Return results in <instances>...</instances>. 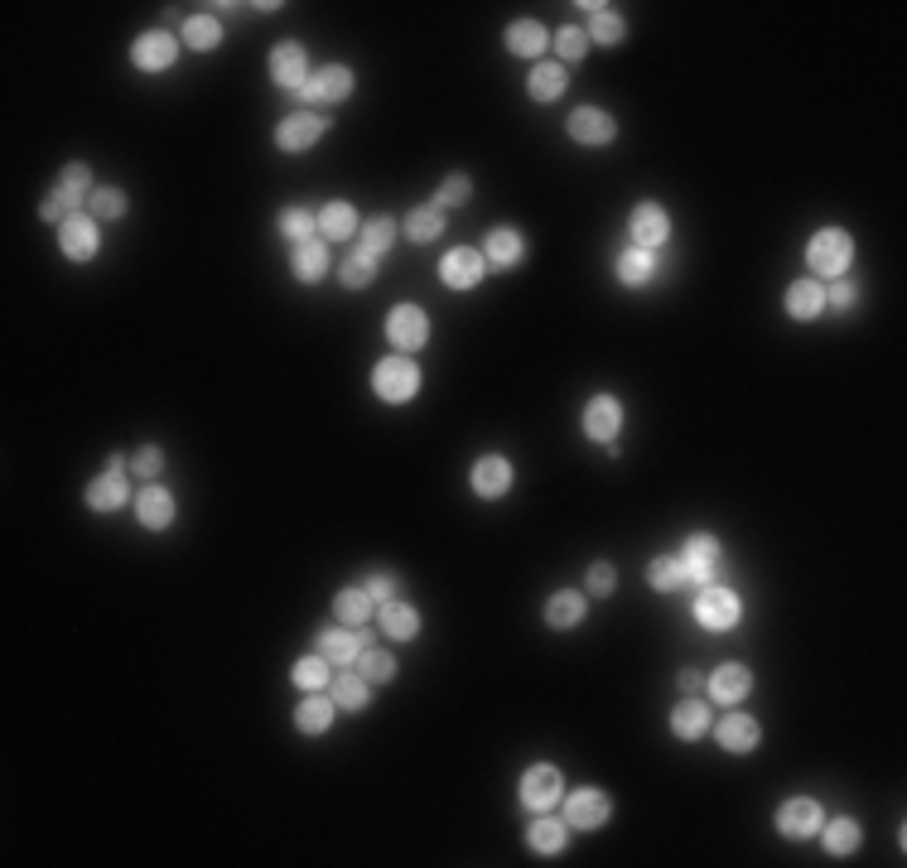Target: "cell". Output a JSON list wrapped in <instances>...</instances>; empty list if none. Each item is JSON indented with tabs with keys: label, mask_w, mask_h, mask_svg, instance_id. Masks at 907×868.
<instances>
[{
	"label": "cell",
	"mask_w": 907,
	"mask_h": 868,
	"mask_svg": "<svg viewBox=\"0 0 907 868\" xmlns=\"http://www.w3.org/2000/svg\"><path fill=\"white\" fill-rule=\"evenodd\" d=\"M372 391L391 401V406H406L415 391H420V372H415L411 357H382L377 372H372Z\"/></svg>",
	"instance_id": "obj_1"
},
{
	"label": "cell",
	"mask_w": 907,
	"mask_h": 868,
	"mask_svg": "<svg viewBox=\"0 0 907 868\" xmlns=\"http://www.w3.org/2000/svg\"><path fill=\"white\" fill-rule=\"evenodd\" d=\"M850 256H854L850 232H840V227H825V232H816V237H811V246H806V266H811L816 275H845Z\"/></svg>",
	"instance_id": "obj_2"
},
{
	"label": "cell",
	"mask_w": 907,
	"mask_h": 868,
	"mask_svg": "<svg viewBox=\"0 0 907 868\" xmlns=\"http://www.w3.org/2000/svg\"><path fill=\"white\" fill-rule=\"evenodd\" d=\"M739 594L734 589H724V584H705L700 589V598H695V618H700V627H710V632H729V627L739 623Z\"/></svg>",
	"instance_id": "obj_3"
},
{
	"label": "cell",
	"mask_w": 907,
	"mask_h": 868,
	"mask_svg": "<svg viewBox=\"0 0 907 868\" xmlns=\"http://www.w3.org/2000/svg\"><path fill=\"white\" fill-rule=\"evenodd\" d=\"M386 338H391L401 353L425 348V338H430V319H425V309H415V304H396V309H391V319H386Z\"/></svg>",
	"instance_id": "obj_4"
},
{
	"label": "cell",
	"mask_w": 907,
	"mask_h": 868,
	"mask_svg": "<svg viewBox=\"0 0 907 868\" xmlns=\"http://www.w3.org/2000/svg\"><path fill=\"white\" fill-rule=\"evenodd\" d=\"M560 796H565V787H560V772H555L550 762L526 767V777H522V806L526 811H550Z\"/></svg>",
	"instance_id": "obj_5"
},
{
	"label": "cell",
	"mask_w": 907,
	"mask_h": 868,
	"mask_svg": "<svg viewBox=\"0 0 907 868\" xmlns=\"http://www.w3.org/2000/svg\"><path fill=\"white\" fill-rule=\"evenodd\" d=\"M58 246L68 261H92L97 256V217L73 213L68 222H58Z\"/></svg>",
	"instance_id": "obj_6"
},
{
	"label": "cell",
	"mask_w": 907,
	"mask_h": 868,
	"mask_svg": "<svg viewBox=\"0 0 907 868\" xmlns=\"http://www.w3.org/2000/svg\"><path fill=\"white\" fill-rule=\"evenodd\" d=\"M777 830H782L787 840H806V835H816V830H821V806H816L811 796H792V801H782V811H777Z\"/></svg>",
	"instance_id": "obj_7"
},
{
	"label": "cell",
	"mask_w": 907,
	"mask_h": 868,
	"mask_svg": "<svg viewBox=\"0 0 907 868\" xmlns=\"http://www.w3.org/2000/svg\"><path fill=\"white\" fill-rule=\"evenodd\" d=\"M681 565H686V579L690 584H715L719 574V541L715 536H690L686 541V555H681Z\"/></svg>",
	"instance_id": "obj_8"
},
{
	"label": "cell",
	"mask_w": 907,
	"mask_h": 868,
	"mask_svg": "<svg viewBox=\"0 0 907 868\" xmlns=\"http://www.w3.org/2000/svg\"><path fill=\"white\" fill-rule=\"evenodd\" d=\"M131 58H136V68H145V73H165L169 63L179 58V44H174V34H165V29H150V34L136 39Z\"/></svg>",
	"instance_id": "obj_9"
},
{
	"label": "cell",
	"mask_w": 907,
	"mask_h": 868,
	"mask_svg": "<svg viewBox=\"0 0 907 868\" xmlns=\"http://www.w3.org/2000/svg\"><path fill=\"white\" fill-rule=\"evenodd\" d=\"M608 815H613V801H608L604 791H594V787L575 791V796H570V806H565V820H570L575 830H599Z\"/></svg>",
	"instance_id": "obj_10"
},
{
	"label": "cell",
	"mask_w": 907,
	"mask_h": 868,
	"mask_svg": "<svg viewBox=\"0 0 907 868\" xmlns=\"http://www.w3.org/2000/svg\"><path fill=\"white\" fill-rule=\"evenodd\" d=\"M314 647H319V656H324L329 666H353V661H358V651L367 647V632H358V627H348V632H343V627H338V632L324 627Z\"/></svg>",
	"instance_id": "obj_11"
},
{
	"label": "cell",
	"mask_w": 907,
	"mask_h": 868,
	"mask_svg": "<svg viewBox=\"0 0 907 868\" xmlns=\"http://www.w3.org/2000/svg\"><path fill=\"white\" fill-rule=\"evenodd\" d=\"M324 136V116H309V111H300V116H285L280 126H275V145L280 150H309L314 140Z\"/></svg>",
	"instance_id": "obj_12"
},
{
	"label": "cell",
	"mask_w": 907,
	"mask_h": 868,
	"mask_svg": "<svg viewBox=\"0 0 907 868\" xmlns=\"http://www.w3.org/2000/svg\"><path fill=\"white\" fill-rule=\"evenodd\" d=\"M271 78L285 87V92H295L300 97L304 82H309V68H304V49L300 44H275L271 54Z\"/></svg>",
	"instance_id": "obj_13"
},
{
	"label": "cell",
	"mask_w": 907,
	"mask_h": 868,
	"mask_svg": "<svg viewBox=\"0 0 907 868\" xmlns=\"http://www.w3.org/2000/svg\"><path fill=\"white\" fill-rule=\"evenodd\" d=\"M623 430V410L613 396H594L589 406H584V434L589 439H599V444H613V434Z\"/></svg>",
	"instance_id": "obj_14"
},
{
	"label": "cell",
	"mask_w": 907,
	"mask_h": 868,
	"mask_svg": "<svg viewBox=\"0 0 907 868\" xmlns=\"http://www.w3.org/2000/svg\"><path fill=\"white\" fill-rule=\"evenodd\" d=\"M348 92H353V73H348V68H338V63H324L314 78L304 82L300 97H314V102H343Z\"/></svg>",
	"instance_id": "obj_15"
},
{
	"label": "cell",
	"mask_w": 907,
	"mask_h": 868,
	"mask_svg": "<svg viewBox=\"0 0 907 868\" xmlns=\"http://www.w3.org/2000/svg\"><path fill=\"white\" fill-rule=\"evenodd\" d=\"M705 685H710V695H715L719 705H739L743 695L753 690V676H748V666H739V661H724Z\"/></svg>",
	"instance_id": "obj_16"
},
{
	"label": "cell",
	"mask_w": 907,
	"mask_h": 868,
	"mask_svg": "<svg viewBox=\"0 0 907 868\" xmlns=\"http://www.w3.org/2000/svg\"><path fill=\"white\" fill-rule=\"evenodd\" d=\"M440 275L449 290H473L478 280H483V256L478 251H449L440 261Z\"/></svg>",
	"instance_id": "obj_17"
},
{
	"label": "cell",
	"mask_w": 907,
	"mask_h": 868,
	"mask_svg": "<svg viewBox=\"0 0 907 868\" xmlns=\"http://www.w3.org/2000/svg\"><path fill=\"white\" fill-rule=\"evenodd\" d=\"M570 136H575L579 145H608V140H613V116L599 111V107L570 111Z\"/></svg>",
	"instance_id": "obj_18"
},
{
	"label": "cell",
	"mask_w": 907,
	"mask_h": 868,
	"mask_svg": "<svg viewBox=\"0 0 907 868\" xmlns=\"http://www.w3.org/2000/svg\"><path fill=\"white\" fill-rule=\"evenodd\" d=\"M666 232H671V222H666V213H661V203H637L633 242L642 246V251H657V246L666 242Z\"/></svg>",
	"instance_id": "obj_19"
},
{
	"label": "cell",
	"mask_w": 907,
	"mask_h": 868,
	"mask_svg": "<svg viewBox=\"0 0 907 868\" xmlns=\"http://www.w3.org/2000/svg\"><path fill=\"white\" fill-rule=\"evenodd\" d=\"M507 488H512V463L507 459L483 454V459L473 463V492H478V497H502Z\"/></svg>",
	"instance_id": "obj_20"
},
{
	"label": "cell",
	"mask_w": 907,
	"mask_h": 868,
	"mask_svg": "<svg viewBox=\"0 0 907 868\" xmlns=\"http://www.w3.org/2000/svg\"><path fill=\"white\" fill-rule=\"evenodd\" d=\"M126 502V473H97L87 483V507L92 512H116Z\"/></svg>",
	"instance_id": "obj_21"
},
{
	"label": "cell",
	"mask_w": 907,
	"mask_h": 868,
	"mask_svg": "<svg viewBox=\"0 0 907 868\" xmlns=\"http://www.w3.org/2000/svg\"><path fill=\"white\" fill-rule=\"evenodd\" d=\"M136 516L140 526H150V531H165L169 521H174V497L165 488H145L136 497Z\"/></svg>",
	"instance_id": "obj_22"
},
{
	"label": "cell",
	"mask_w": 907,
	"mask_h": 868,
	"mask_svg": "<svg viewBox=\"0 0 907 868\" xmlns=\"http://www.w3.org/2000/svg\"><path fill=\"white\" fill-rule=\"evenodd\" d=\"M719 743H724L729 753H753V748H758V724H753L748 714H724V719H719Z\"/></svg>",
	"instance_id": "obj_23"
},
{
	"label": "cell",
	"mask_w": 907,
	"mask_h": 868,
	"mask_svg": "<svg viewBox=\"0 0 907 868\" xmlns=\"http://www.w3.org/2000/svg\"><path fill=\"white\" fill-rule=\"evenodd\" d=\"M522 256H526L522 232H512V227H497V232H488V246H483V261H493V266H517Z\"/></svg>",
	"instance_id": "obj_24"
},
{
	"label": "cell",
	"mask_w": 907,
	"mask_h": 868,
	"mask_svg": "<svg viewBox=\"0 0 907 868\" xmlns=\"http://www.w3.org/2000/svg\"><path fill=\"white\" fill-rule=\"evenodd\" d=\"M358 251L367 261H382V251L396 242V217H372V222H362L358 227Z\"/></svg>",
	"instance_id": "obj_25"
},
{
	"label": "cell",
	"mask_w": 907,
	"mask_h": 868,
	"mask_svg": "<svg viewBox=\"0 0 907 868\" xmlns=\"http://www.w3.org/2000/svg\"><path fill=\"white\" fill-rule=\"evenodd\" d=\"M579 618H584V594H575V589H560V594L546 603V623L555 627V632L579 627Z\"/></svg>",
	"instance_id": "obj_26"
},
{
	"label": "cell",
	"mask_w": 907,
	"mask_h": 868,
	"mask_svg": "<svg viewBox=\"0 0 907 868\" xmlns=\"http://www.w3.org/2000/svg\"><path fill=\"white\" fill-rule=\"evenodd\" d=\"M290 266H295V280L314 285V280H324V271H329V251H324V242H300L295 256H290Z\"/></svg>",
	"instance_id": "obj_27"
},
{
	"label": "cell",
	"mask_w": 907,
	"mask_h": 868,
	"mask_svg": "<svg viewBox=\"0 0 907 868\" xmlns=\"http://www.w3.org/2000/svg\"><path fill=\"white\" fill-rule=\"evenodd\" d=\"M319 232H324V242H348V237L358 232L353 203H329V208L319 213Z\"/></svg>",
	"instance_id": "obj_28"
},
{
	"label": "cell",
	"mask_w": 907,
	"mask_h": 868,
	"mask_svg": "<svg viewBox=\"0 0 907 868\" xmlns=\"http://www.w3.org/2000/svg\"><path fill=\"white\" fill-rule=\"evenodd\" d=\"M382 627L396 637V642H411L415 632H420V613H415L411 603L391 598V603H382Z\"/></svg>",
	"instance_id": "obj_29"
},
{
	"label": "cell",
	"mask_w": 907,
	"mask_h": 868,
	"mask_svg": "<svg viewBox=\"0 0 907 868\" xmlns=\"http://www.w3.org/2000/svg\"><path fill=\"white\" fill-rule=\"evenodd\" d=\"M825 309V290L816 285V280H797L792 290H787V314L792 319H816Z\"/></svg>",
	"instance_id": "obj_30"
},
{
	"label": "cell",
	"mask_w": 907,
	"mask_h": 868,
	"mask_svg": "<svg viewBox=\"0 0 907 868\" xmlns=\"http://www.w3.org/2000/svg\"><path fill=\"white\" fill-rule=\"evenodd\" d=\"M526 92H531L536 102H555V97L565 92V68H560V63H536L531 78H526Z\"/></svg>",
	"instance_id": "obj_31"
},
{
	"label": "cell",
	"mask_w": 907,
	"mask_h": 868,
	"mask_svg": "<svg viewBox=\"0 0 907 868\" xmlns=\"http://www.w3.org/2000/svg\"><path fill=\"white\" fill-rule=\"evenodd\" d=\"M507 49L517 58H536L546 49V29L536 25V20H517V25H507Z\"/></svg>",
	"instance_id": "obj_32"
},
{
	"label": "cell",
	"mask_w": 907,
	"mask_h": 868,
	"mask_svg": "<svg viewBox=\"0 0 907 868\" xmlns=\"http://www.w3.org/2000/svg\"><path fill=\"white\" fill-rule=\"evenodd\" d=\"M671 729L681 733V738H700V733L710 729V709L700 705V700H681V705L671 709Z\"/></svg>",
	"instance_id": "obj_33"
},
{
	"label": "cell",
	"mask_w": 907,
	"mask_h": 868,
	"mask_svg": "<svg viewBox=\"0 0 907 868\" xmlns=\"http://www.w3.org/2000/svg\"><path fill=\"white\" fill-rule=\"evenodd\" d=\"M295 724H300V733H324L333 724V700H324L319 690H309V700L300 705Z\"/></svg>",
	"instance_id": "obj_34"
},
{
	"label": "cell",
	"mask_w": 907,
	"mask_h": 868,
	"mask_svg": "<svg viewBox=\"0 0 907 868\" xmlns=\"http://www.w3.org/2000/svg\"><path fill=\"white\" fill-rule=\"evenodd\" d=\"M565 820H531V835H526V844L536 849V854H560L565 849Z\"/></svg>",
	"instance_id": "obj_35"
},
{
	"label": "cell",
	"mask_w": 907,
	"mask_h": 868,
	"mask_svg": "<svg viewBox=\"0 0 907 868\" xmlns=\"http://www.w3.org/2000/svg\"><path fill=\"white\" fill-rule=\"evenodd\" d=\"M652 271H657V266H652V251H642V246H633V251H623V256H618V280H623V285H647V280H652Z\"/></svg>",
	"instance_id": "obj_36"
},
{
	"label": "cell",
	"mask_w": 907,
	"mask_h": 868,
	"mask_svg": "<svg viewBox=\"0 0 907 868\" xmlns=\"http://www.w3.org/2000/svg\"><path fill=\"white\" fill-rule=\"evenodd\" d=\"M647 579H652V589H661V594H671V589H686V565H681L676 555H661V560H652V565H647Z\"/></svg>",
	"instance_id": "obj_37"
},
{
	"label": "cell",
	"mask_w": 907,
	"mask_h": 868,
	"mask_svg": "<svg viewBox=\"0 0 907 868\" xmlns=\"http://www.w3.org/2000/svg\"><path fill=\"white\" fill-rule=\"evenodd\" d=\"M584 10H594V25H589V39H599V44H618L628 25H623V15L618 10H608V5H584Z\"/></svg>",
	"instance_id": "obj_38"
},
{
	"label": "cell",
	"mask_w": 907,
	"mask_h": 868,
	"mask_svg": "<svg viewBox=\"0 0 907 868\" xmlns=\"http://www.w3.org/2000/svg\"><path fill=\"white\" fill-rule=\"evenodd\" d=\"M218 39H222V25L213 20V15H193V20H184V44L189 49H218Z\"/></svg>",
	"instance_id": "obj_39"
},
{
	"label": "cell",
	"mask_w": 907,
	"mask_h": 868,
	"mask_svg": "<svg viewBox=\"0 0 907 868\" xmlns=\"http://www.w3.org/2000/svg\"><path fill=\"white\" fill-rule=\"evenodd\" d=\"M333 608H338V618H343L348 627H362L367 618H372V594H367V589H343Z\"/></svg>",
	"instance_id": "obj_40"
},
{
	"label": "cell",
	"mask_w": 907,
	"mask_h": 868,
	"mask_svg": "<svg viewBox=\"0 0 907 868\" xmlns=\"http://www.w3.org/2000/svg\"><path fill=\"white\" fill-rule=\"evenodd\" d=\"M825 849H830V854H854V849H859V820H850V815L830 820V825H825Z\"/></svg>",
	"instance_id": "obj_41"
},
{
	"label": "cell",
	"mask_w": 907,
	"mask_h": 868,
	"mask_svg": "<svg viewBox=\"0 0 907 868\" xmlns=\"http://www.w3.org/2000/svg\"><path fill=\"white\" fill-rule=\"evenodd\" d=\"M353 666H358V676L367 680V685H372V680H391V676H396V661H391L386 651H377L372 642L358 651V661H353Z\"/></svg>",
	"instance_id": "obj_42"
},
{
	"label": "cell",
	"mask_w": 907,
	"mask_h": 868,
	"mask_svg": "<svg viewBox=\"0 0 907 868\" xmlns=\"http://www.w3.org/2000/svg\"><path fill=\"white\" fill-rule=\"evenodd\" d=\"M440 232H444L440 208H415V213L406 217V237H411V242H435Z\"/></svg>",
	"instance_id": "obj_43"
},
{
	"label": "cell",
	"mask_w": 907,
	"mask_h": 868,
	"mask_svg": "<svg viewBox=\"0 0 907 868\" xmlns=\"http://www.w3.org/2000/svg\"><path fill=\"white\" fill-rule=\"evenodd\" d=\"M333 705H338V709H362V705H367V680H362L358 671H343L338 685H333Z\"/></svg>",
	"instance_id": "obj_44"
},
{
	"label": "cell",
	"mask_w": 907,
	"mask_h": 868,
	"mask_svg": "<svg viewBox=\"0 0 907 868\" xmlns=\"http://www.w3.org/2000/svg\"><path fill=\"white\" fill-rule=\"evenodd\" d=\"M338 275H343V285H348V290H362V285H372V275H377V261H367L362 251H353V256H343Z\"/></svg>",
	"instance_id": "obj_45"
},
{
	"label": "cell",
	"mask_w": 907,
	"mask_h": 868,
	"mask_svg": "<svg viewBox=\"0 0 907 868\" xmlns=\"http://www.w3.org/2000/svg\"><path fill=\"white\" fill-rule=\"evenodd\" d=\"M295 685H304V690H324L329 685V661L314 651V656H304V661H295Z\"/></svg>",
	"instance_id": "obj_46"
},
{
	"label": "cell",
	"mask_w": 907,
	"mask_h": 868,
	"mask_svg": "<svg viewBox=\"0 0 907 868\" xmlns=\"http://www.w3.org/2000/svg\"><path fill=\"white\" fill-rule=\"evenodd\" d=\"M78 203H83V198H78V193H68V189H49V198H44V203H39V213L49 217V222H68V217H73V208H78Z\"/></svg>",
	"instance_id": "obj_47"
},
{
	"label": "cell",
	"mask_w": 907,
	"mask_h": 868,
	"mask_svg": "<svg viewBox=\"0 0 907 868\" xmlns=\"http://www.w3.org/2000/svg\"><path fill=\"white\" fill-rule=\"evenodd\" d=\"M468 193H473V184H468V174H449L440 184V193H435V208L440 213H449V208H459V203H468Z\"/></svg>",
	"instance_id": "obj_48"
},
{
	"label": "cell",
	"mask_w": 907,
	"mask_h": 868,
	"mask_svg": "<svg viewBox=\"0 0 907 868\" xmlns=\"http://www.w3.org/2000/svg\"><path fill=\"white\" fill-rule=\"evenodd\" d=\"M87 208H92V217H121L126 213V193L121 189H92L87 193Z\"/></svg>",
	"instance_id": "obj_49"
},
{
	"label": "cell",
	"mask_w": 907,
	"mask_h": 868,
	"mask_svg": "<svg viewBox=\"0 0 907 868\" xmlns=\"http://www.w3.org/2000/svg\"><path fill=\"white\" fill-rule=\"evenodd\" d=\"M280 232L300 246V242H309V232H314V217L304 213V208H285V213H280Z\"/></svg>",
	"instance_id": "obj_50"
},
{
	"label": "cell",
	"mask_w": 907,
	"mask_h": 868,
	"mask_svg": "<svg viewBox=\"0 0 907 868\" xmlns=\"http://www.w3.org/2000/svg\"><path fill=\"white\" fill-rule=\"evenodd\" d=\"M555 49H560V58L575 63V58L589 54V34H584V29H560V34H555Z\"/></svg>",
	"instance_id": "obj_51"
},
{
	"label": "cell",
	"mask_w": 907,
	"mask_h": 868,
	"mask_svg": "<svg viewBox=\"0 0 907 868\" xmlns=\"http://www.w3.org/2000/svg\"><path fill=\"white\" fill-rule=\"evenodd\" d=\"M58 189H68V193H78V198H87V193H92V169H87V164H68V169L58 174Z\"/></svg>",
	"instance_id": "obj_52"
},
{
	"label": "cell",
	"mask_w": 907,
	"mask_h": 868,
	"mask_svg": "<svg viewBox=\"0 0 907 868\" xmlns=\"http://www.w3.org/2000/svg\"><path fill=\"white\" fill-rule=\"evenodd\" d=\"M131 468H136L140 478H155V473H160V468H165V454H160V449H150V444H145V449H136V454H131Z\"/></svg>",
	"instance_id": "obj_53"
},
{
	"label": "cell",
	"mask_w": 907,
	"mask_h": 868,
	"mask_svg": "<svg viewBox=\"0 0 907 868\" xmlns=\"http://www.w3.org/2000/svg\"><path fill=\"white\" fill-rule=\"evenodd\" d=\"M613 584H618V574H613V565H594V570H589V594L608 598V594H613Z\"/></svg>",
	"instance_id": "obj_54"
},
{
	"label": "cell",
	"mask_w": 907,
	"mask_h": 868,
	"mask_svg": "<svg viewBox=\"0 0 907 868\" xmlns=\"http://www.w3.org/2000/svg\"><path fill=\"white\" fill-rule=\"evenodd\" d=\"M362 589L377 598V603H391V598H396V579H391V574H372V579H367Z\"/></svg>",
	"instance_id": "obj_55"
},
{
	"label": "cell",
	"mask_w": 907,
	"mask_h": 868,
	"mask_svg": "<svg viewBox=\"0 0 907 868\" xmlns=\"http://www.w3.org/2000/svg\"><path fill=\"white\" fill-rule=\"evenodd\" d=\"M825 299H830L835 309H850L854 299H859V290H854L850 280H835V285H830V295H825Z\"/></svg>",
	"instance_id": "obj_56"
},
{
	"label": "cell",
	"mask_w": 907,
	"mask_h": 868,
	"mask_svg": "<svg viewBox=\"0 0 907 868\" xmlns=\"http://www.w3.org/2000/svg\"><path fill=\"white\" fill-rule=\"evenodd\" d=\"M700 685H705V680H700V671H681V690H686V695H695Z\"/></svg>",
	"instance_id": "obj_57"
}]
</instances>
